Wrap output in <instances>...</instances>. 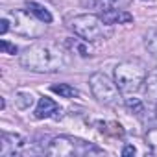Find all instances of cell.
<instances>
[{
	"mask_svg": "<svg viewBox=\"0 0 157 157\" xmlns=\"http://www.w3.org/2000/svg\"><path fill=\"white\" fill-rule=\"evenodd\" d=\"M21 63L24 68L33 72H57L68 65V59H67V54L57 44L37 43L22 54Z\"/></svg>",
	"mask_w": 157,
	"mask_h": 157,
	"instance_id": "1",
	"label": "cell"
},
{
	"mask_svg": "<svg viewBox=\"0 0 157 157\" xmlns=\"http://www.w3.org/2000/svg\"><path fill=\"white\" fill-rule=\"evenodd\" d=\"M144 80H146V70L140 63L124 61L115 67V83L124 94H135L144 85Z\"/></svg>",
	"mask_w": 157,
	"mask_h": 157,
	"instance_id": "2",
	"label": "cell"
},
{
	"mask_svg": "<svg viewBox=\"0 0 157 157\" xmlns=\"http://www.w3.org/2000/svg\"><path fill=\"white\" fill-rule=\"evenodd\" d=\"M46 153L52 157H72V155H91V153H104L100 148H96L94 144H89L85 140L74 139V137H56L50 140Z\"/></svg>",
	"mask_w": 157,
	"mask_h": 157,
	"instance_id": "3",
	"label": "cell"
},
{
	"mask_svg": "<svg viewBox=\"0 0 157 157\" xmlns=\"http://www.w3.org/2000/svg\"><path fill=\"white\" fill-rule=\"evenodd\" d=\"M104 21L102 17L98 15H91V13H85V15H78L70 21V30L82 37L83 41L87 43H94V41H100L105 37V30H104Z\"/></svg>",
	"mask_w": 157,
	"mask_h": 157,
	"instance_id": "4",
	"label": "cell"
},
{
	"mask_svg": "<svg viewBox=\"0 0 157 157\" xmlns=\"http://www.w3.org/2000/svg\"><path fill=\"white\" fill-rule=\"evenodd\" d=\"M89 85H91V91L94 94V98L104 104V105H115L118 102V96H120V89L115 82L109 80V76H105L104 72H96L91 76L89 80Z\"/></svg>",
	"mask_w": 157,
	"mask_h": 157,
	"instance_id": "5",
	"label": "cell"
},
{
	"mask_svg": "<svg viewBox=\"0 0 157 157\" xmlns=\"http://www.w3.org/2000/svg\"><path fill=\"white\" fill-rule=\"evenodd\" d=\"M13 17V28L17 33L21 35H26V37H35V35H41V28L35 24V21L32 19V13L28 10H15L11 13Z\"/></svg>",
	"mask_w": 157,
	"mask_h": 157,
	"instance_id": "6",
	"label": "cell"
},
{
	"mask_svg": "<svg viewBox=\"0 0 157 157\" xmlns=\"http://www.w3.org/2000/svg\"><path fill=\"white\" fill-rule=\"evenodd\" d=\"M24 146H26V140L17 135V133H2L0 137V155L2 157H15V155H21L24 151Z\"/></svg>",
	"mask_w": 157,
	"mask_h": 157,
	"instance_id": "7",
	"label": "cell"
},
{
	"mask_svg": "<svg viewBox=\"0 0 157 157\" xmlns=\"http://www.w3.org/2000/svg\"><path fill=\"white\" fill-rule=\"evenodd\" d=\"M59 115H61V109H59V105H57L52 98L43 96V98L39 100V104H37V107H35V118L43 120V118L59 117Z\"/></svg>",
	"mask_w": 157,
	"mask_h": 157,
	"instance_id": "8",
	"label": "cell"
},
{
	"mask_svg": "<svg viewBox=\"0 0 157 157\" xmlns=\"http://www.w3.org/2000/svg\"><path fill=\"white\" fill-rule=\"evenodd\" d=\"M102 21L109 26L113 24H122V22H131L133 21V15L124 11V10H109V11H102Z\"/></svg>",
	"mask_w": 157,
	"mask_h": 157,
	"instance_id": "9",
	"label": "cell"
},
{
	"mask_svg": "<svg viewBox=\"0 0 157 157\" xmlns=\"http://www.w3.org/2000/svg\"><path fill=\"white\" fill-rule=\"evenodd\" d=\"M26 10H28L39 22H43V24H50V22L54 21L52 13H50L43 4H39V2H28V4H26Z\"/></svg>",
	"mask_w": 157,
	"mask_h": 157,
	"instance_id": "10",
	"label": "cell"
},
{
	"mask_svg": "<svg viewBox=\"0 0 157 157\" xmlns=\"http://www.w3.org/2000/svg\"><path fill=\"white\" fill-rule=\"evenodd\" d=\"M144 93L150 100L157 102V67L146 74V80H144Z\"/></svg>",
	"mask_w": 157,
	"mask_h": 157,
	"instance_id": "11",
	"label": "cell"
},
{
	"mask_svg": "<svg viewBox=\"0 0 157 157\" xmlns=\"http://www.w3.org/2000/svg\"><path fill=\"white\" fill-rule=\"evenodd\" d=\"M52 89V93H56V94H59L61 98H76L78 94V89H74L72 85H68V83H56V85H52L50 87Z\"/></svg>",
	"mask_w": 157,
	"mask_h": 157,
	"instance_id": "12",
	"label": "cell"
},
{
	"mask_svg": "<svg viewBox=\"0 0 157 157\" xmlns=\"http://www.w3.org/2000/svg\"><path fill=\"white\" fill-rule=\"evenodd\" d=\"M32 104H33V94L32 93H26V91L15 93V105L19 109H28V107H32Z\"/></svg>",
	"mask_w": 157,
	"mask_h": 157,
	"instance_id": "13",
	"label": "cell"
},
{
	"mask_svg": "<svg viewBox=\"0 0 157 157\" xmlns=\"http://www.w3.org/2000/svg\"><path fill=\"white\" fill-rule=\"evenodd\" d=\"M129 2L131 0H98V6L100 11H109V10H122Z\"/></svg>",
	"mask_w": 157,
	"mask_h": 157,
	"instance_id": "14",
	"label": "cell"
},
{
	"mask_svg": "<svg viewBox=\"0 0 157 157\" xmlns=\"http://www.w3.org/2000/svg\"><path fill=\"white\" fill-rule=\"evenodd\" d=\"M144 44H146L148 52H151L153 56H157V30H150L144 35Z\"/></svg>",
	"mask_w": 157,
	"mask_h": 157,
	"instance_id": "15",
	"label": "cell"
},
{
	"mask_svg": "<svg viewBox=\"0 0 157 157\" xmlns=\"http://www.w3.org/2000/svg\"><path fill=\"white\" fill-rule=\"evenodd\" d=\"M126 105H128V109H129L131 113H135L137 117H140V115L144 113V104H142L139 98H128V100H126Z\"/></svg>",
	"mask_w": 157,
	"mask_h": 157,
	"instance_id": "16",
	"label": "cell"
},
{
	"mask_svg": "<svg viewBox=\"0 0 157 157\" xmlns=\"http://www.w3.org/2000/svg\"><path fill=\"white\" fill-rule=\"evenodd\" d=\"M146 144L153 150V153H157V126H153L146 131Z\"/></svg>",
	"mask_w": 157,
	"mask_h": 157,
	"instance_id": "17",
	"label": "cell"
},
{
	"mask_svg": "<svg viewBox=\"0 0 157 157\" xmlns=\"http://www.w3.org/2000/svg\"><path fill=\"white\" fill-rule=\"evenodd\" d=\"M0 48H2V52H4V54H17V46H15V44H11V43H8L6 39L0 41Z\"/></svg>",
	"mask_w": 157,
	"mask_h": 157,
	"instance_id": "18",
	"label": "cell"
},
{
	"mask_svg": "<svg viewBox=\"0 0 157 157\" xmlns=\"http://www.w3.org/2000/svg\"><path fill=\"white\" fill-rule=\"evenodd\" d=\"M137 153V148L133 146V144H128V146H124V150H122V155L124 157H128V155H135Z\"/></svg>",
	"mask_w": 157,
	"mask_h": 157,
	"instance_id": "19",
	"label": "cell"
},
{
	"mask_svg": "<svg viewBox=\"0 0 157 157\" xmlns=\"http://www.w3.org/2000/svg\"><path fill=\"white\" fill-rule=\"evenodd\" d=\"M8 30H10V21L8 19H2V21H0V33L4 35Z\"/></svg>",
	"mask_w": 157,
	"mask_h": 157,
	"instance_id": "20",
	"label": "cell"
},
{
	"mask_svg": "<svg viewBox=\"0 0 157 157\" xmlns=\"http://www.w3.org/2000/svg\"><path fill=\"white\" fill-rule=\"evenodd\" d=\"M142 2H148V4H153V2H155V0H142Z\"/></svg>",
	"mask_w": 157,
	"mask_h": 157,
	"instance_id": "21",
	"label": "cell"
}]
</instances>
